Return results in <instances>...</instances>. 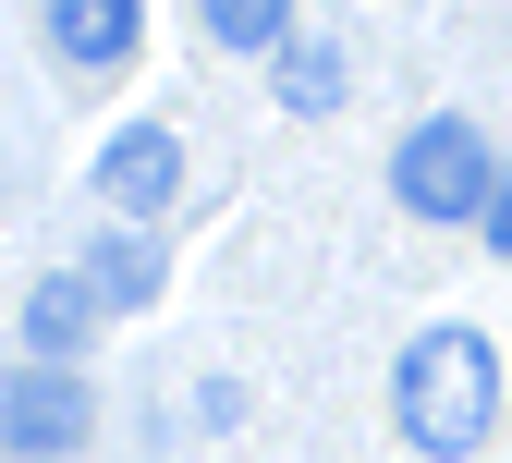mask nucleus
Here are the masks:
<instances>
[{
  "instance_id": "obj_7",
  "label": "nucleus",
  "mask_w": 512,
  "mask_h": 463,
  "mask_svg": "<svg viewBox=\"0 0 512 463\" xmlns=\"http://www.w3.org/2000/svg\"><path fill=\"white\" fill-rule=\"evenodd\" d=\"M98 317H110V305H98L86 269H37V281H25V354H37V366H74Z\"/></svg>"
},
{
  "instance_id": "obj_9",
  "label": "nucleus",
  "mask_w": 512,
  "mask_h": 463,
  "mask_svg": "<svg viewBox=\"0 0 512 463\" xmlns=\"http://www.w3.org/2000/svg\"><path fill=\"white\" fill-rule=\"evenodd\" d=\"M196 25H208L220 49H281V37H293V0H196Z\"/></svg>"
},
{
  "instance_id": "obj_6",
  "label": "nucleus",
  "mask_w": 512,
  "mask_h": 463,
  "mask_svg": "<svg viewBox=\"0 0 512 463\" xmlns=\"http://www.w3.org/2000/svg\"><path fill=\"white\" fill-rule=\"evenodd\" d=\"M74 269L98 281V305H110V317H147V305H159V281H171V256H159V232H147V220H110V232L74 256Z\"/></svg>"
},
{
  "instance_id": "obj_10",
  "label": "nucleus",
  "mask_w": 512,
  "mask_h": 463,
  "mask_svg": "<svg viewBox=\"0 0 512 463\" xmlns=\"http://www.w3.org/2000/svg\"><path fill=\"white\" fill-rule=\"evenodd\" d=\"M476 244H488V256H512V147H500V195H488V220H476Z\"/></svg>"
},
{
  "instance_id": "obj_8",
  "label": "nucleus",
  "mask_w": 512,
  "mask_h": 463,
  "mask_svg": "<svg viewBox=\"0 0 512 463\" xmlns=\"http://www.w3.org/2000/svg\"><path fill=\"white\" fill-rule=\"evenodd\" d=\"M269 86H281V110H293V122H330V110L354 98V61H342L330 37H305V25H293V37L269 49Z\"/></svg>"
},
{
  "instance_id": "obj_3",
  "label": "nucleus",
  "mask_w": 512,
  "mask_h": 463,
  "mask_svg": "<svg viewBox=\"0 0 512 463\" xmlns=\"http://www.w3.org/2000/svg\"><path fill=\"white\" fill-rule=\"evenodd\" d=\"M0 439H13V463H74V451L98 439V390H86V366H37V354H13Z\"/></svg>"
},
{
  "instance_id": "obj_5",
  "label": "nucleus",
  "mask_w": 512,
  "mask_h": 463,
  "mask_svg": "<svg viewBox=\"0 0 512 463\" xmlns=\"http://www.w3.org/2000/svg\"><path fill=\"white\" fill-rule=\"evenodd\" d=\"M37 37L61 74H122L147 49V0H37Z\"/></svg>"
},
{
  "instance_id": "obj_4",
  "label": "nucleus",
  "mask_w": 512,
  "mask_h": 463,
  "mask_svg": "<svg viewBox=\"0 0 512 463\" xmlns=\"http://www.w3.org/2000/svg\"><path fill=\"white\" fill-rule=\"evenodd\" d=\"M86 183H98L110 220H159L171 195H183V147H171V122H122V135H98Z\"/></svg>"
},
{
  "instance_id": "obj_1",
  "label": "nucleus",
  "mask_w": 512,
  "mask_h": 463,
  "mask_svg": "<svg viewBox=\"0 0 512 463\" xmlns=\"http://www.w3.org/2000/svg\"><path fill=\"white\" fill-rule=\"evenodd\" d=\"M391 427L427 451V463H476L488 427H500V354L476 342L464 317L415 329V342L391 354Z\"/></svg>"
},
{
  "instance_id": "obj_2",
  "label": "nucleus",
  "mask_w": 512,
  "mask_h": 463,
  "mask_svg": "<svg viewBox=\"0 0 512 463\" xmlns=\"http://www.w3.org/2000/svg\"><path fill=\"white\" fill-rule=\"evenodd\" d=\"M391 195H403V220H427V232H476L488 195H500V147L476 135L464 110H427L415 135L391 147Z\"/></svg>"
}]
</instances>
